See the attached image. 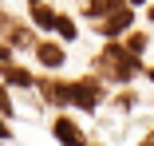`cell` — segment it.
<instances>
[{
  "label": "cell",
  "mask_w": 154,
  "mask_h": 146,
  "mask_svg": "<svg viewBox=\"0 0 154 146\" xmlns=\"http://www.w3.org/2000/svg\"><path fill=\"white\" fill-rule=\"evenodd\" d=\"M115 8H122V0H87V4H83L87 16H111Z\"/></svg>",
  "instance_id": "8"
},
{
  "label": "cell",
  "mask_w": 154,
  "mask_h": 146,
  "mask_svg": "<svg viewBox=\"0 0 154 146\" xmlns=\"http://www.w3.org/2000/svg\"><path fill=\"white\" fill-rule=\"evenodd\" d=\"M32 20H36L44 32H48V28H55V20H59V16H55V12L44 4V0H40V4H32Z\"/></svg>",
  "instance_id": "9"
},
{
  "label": "cell",
  "mask_w": 154,
  "mask_h": 146,
  "mask_svg": "<svg viewBox=\"0 0 154 146\" xmlns=\"http://www.w3.org/2000/svg\"><path fill=\"white\" fill-rule=\"evenodd\" d=\"M0 138H12V130L4 126V119H0Z\"/></svg>",
  "instance_id": "15"
},
{
  "label": "cell",
  "mask_w": 154,
  "mask_h": 146,
  "mask_svg": "<svg viewBox=\"0 0 154 146\" xmlns=\"http://www.w3.org/2000/svg\"><path fill=\"white\" fill-rule=\"evenodd\" d=\"M99 99H103V87H99V79H95V75H87V79H75V83H71V103H75V107L95 111V107H99Z\"/></svg>",
  "instance_id": "2"
},
{
  "label": "cell",
  "mask_w": 154,
  "mask_h": 146,
  "mask_svg": "<svg viewBox=\"0 0 154 146\" xmlns=\"http://www.w3.org/2000/svg\"><path fill=\"white\" fill-rule=\"evenodd\" d=\"M142 146H154V130H150V134H146V138H142Z\"/></svg>",
  "instance_id": "16"
},
{
  "label": "cell",
  "mask_w": 154,
  "mask_h": 146,
  "mask_svg": "<svg viewBox=\"0 0 154 146\" xmlns=\"http://www.w3.org/2000/svg\"><path fill=\"white\" fill-rule=\"evenodd\" d=\"M0 79L12 83V87H32V75H28L24 67H16L12 59H8V63H0Z\"/></svg>",
  "instance_id": "6"
},
{
  "label": "cell",
  "mask_w": 154,
  "mask_h": 146,
  "mask_svg": "<svg viewBox=\"0 0 154 146\" xmlns=\"http://www.w3.org/2000/svg\"><path fill=\"white\" fill-rule=\"evenodd\" d=\"M131 4H146V0H131Z\"/></svg>",
  "instance_id": "17"
},
{
  "label": "cell",
  "mask_w": 154,
  "mask_h": 146,
  "mask_svg": "<svg viewBox=\"0 0 154 146\" xmlns=\"http://www.w3.org/2000/svg\"><path fill=\"white\" fill-rule=\"evenodd\" d=\"M36 59L48 63V67H59L63 63V47L59 44H36Z\"/></svg>",
  "instance_id": "7"
},
{
  "label": "cell",
  "mask_w": 154,
  "mask_h": 146,
  "mask_svg": "<svg viewBox=\"0 0 154 146\" xmlns=\"http://www.w3.org/2000/svg\"><path fill=\"white\" fill-rule=\"evenodd\" d=\"M55 32L63 36V40H75V36H79V32H75V24H71L67 16H59V20H55Z\"/></svg>",
  "instance_id": "11"
},
{
  "label": "cell",
  "mask_w": 154,
  "mask_h": 146,
  "mask_svg": "<svg viewBox=\"0 0 154 146\" xmlns=\"http://www.w3.org/2000/svg\"><path fill=\"white\" fill-rule=\"evenodd\" d=\"M8 44H16V47H24V44H32V32H28V28H12V32H8Z\"/></svg>",
  "instance_id": "10"
},
{
  "label": "cell",
  "mask_w": 154,
  "mask_h": 146,
  "mask_svg": "<svg viewBox=\"0 0 154 146\" xmlns=\"http://www.w3.org/2000/svg\"><path fill=\"white\" fill-rule=\"evenodd\" d=\"M0 114H12V99H8L4 91H0Z\"/></svg>",
  "instance_id": "13"
},
{
  "label": "cell",
  "mask_w": 154,
  "mask_h": 146,
  "mask_svg": "<svg viewBox=\"0 0 154 146\" xmlns=\"http://www.w3.org/2000/svg\"><path fill=\"white\" fill-rule=\"evenodd\" d=\"M150 20H154V8H150Z\"/></svg>",
  "instance_id": "20"
},
{
  "label": "cell",
  "mask_w": 154,
  "mask_h": 146,
  "mask_svg": "<svg viewBox=\"0 0 154 146\" xmlns=\"http://www.w3.org/2000/svg\"><path fill=\"white\" fill-rule=\"evenodd\" d=\"M146 75H150V79H154V67H150V71H146Z\"/></svg>",
  "instance_id": "18"
},
{
  "label": "cell",
  "mask_w": 154,
  "mask_h": 146,
  "mask_svg": "<svg viewBox=\"0 0 154 146\" xmlns=\"http://www.w3.org/2000/svg\"><path fill=\"white\" fill-rule=\"evenodd\" d=\"M51 130H55V138H59V142H67V146H83V142H87V134H83L71 119H55V126H51Z\"/></svg>",
  "instance_id": "5"
},
{
  "label": "cell",
  "mask_w": 154,
  "mask_h": 146,
  "mask_svg": "<svg viewBox=\"0 0 154 146\" xmlns=\"http://www.w3.org/2000/svg\"><path fill=\"white\" fill-rule=\"evenodd\" d=\"M28 4H40V0H28Z\"/></svg>",
  "instance_id": "19"
},
{
  "label": "cell",
  "mask_w": 154,
  "mask_h": 146,
  "mask_svg": "<svg viewBox=\"0 0 154 146\" xmlns=\"http://www.w3.org/2000/svg\"><path fill=\"white\" fill-rule=\"evenodd\" d=\"M127 47L142 55V47H146V36H142V32H134V36H127Z\"/></svg>",
  "instance_id": "12"
},
{
  "label": "cell",
  "mask_w": 154,
  "mask_h": 146,
  "mask_svg": "<svg viewBox=\"0 0 154 146\" xmlns=\"http://www.w3.org/2000/svg\"><path fill=\"white\" fill-rule=\"evenodd\" d=\"M40 95H44V103H71V83H63V79H40Z\"/></svg>",
  "instance_id": "4"
},
{
  "label": "cell",
  "mask_w": 154,
  "mask_h": 146,
  "mask_svg": "<svg viewBox=\"0 0 154 146\" xmlns=\"http://www.w3.org/2000/svg\"><path fill=\"white\" fill-rule=\"evenodd\" d=\"M131 24H134V12L122 4V8H115V12H111L103 24H99V36H119V32H127Z\"/></svg>",
  "instance_id": "3"
},
{
  "label": "cell",
  "mask_w": 154,
  "mask_h": 146,
  "mask_svg": "<svg viewBox=\"0 0 154 146\" xmlns=\"http://www.w3.org/2000/svg\"><path fill=\"white\" fill-rule=\"evenodd\" d=\"M95 67H99V75H107V79H115V83H127L142 63H138V51L122 47V44H107V47L99 51Z\"/></svg>",
  "instance_id": "1"
},
{
  "label": "cell",
  "mask_w": 154,
  "mask_h": 146,
  "mask_svg": "<svg viewBox=\"0 0 154 146\" xmlns=\"http://www.w3.org/2000/svg\"><path fill=\"white\" fill-rule=\"evenodd\" d=\"M8 59H12V51H8L4 44H0V63H8Z\"/></svg>",
  "instance_id": "14"
}]
</instances>
